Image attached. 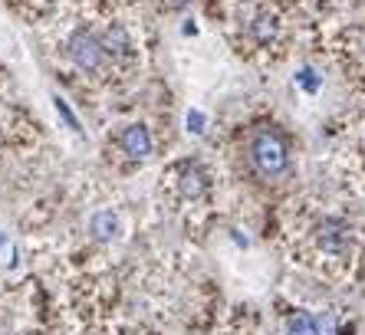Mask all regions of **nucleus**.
Listing matches in <instances>:
<instances>
[{"label":"nucleus","mask_w":365,"mask_h":335,"mask_svg":"<svg viewBox=\"0 0 365 335\" xmlns=\"http://www.w3.org/2000/svg\"><path fill=\"white\" fill-rule=\"evenodd\" d=\"M89 230H93L96 240L106 243L119 234V217H115L112 210H99V214H93V220H89Z\"/></svg>","instance_id":"39448f33"},{"label":"nucleus","mask_w":365,"mask_h":335,"mask_svg":"<svg viewBox=\"0 0 365 335\" xmlns=\"http://www.w3.org/2000/svg\"><path fill=\"white\" fill-rule=\"evenodd\" d=\"M297 83L303 86L306 93H316V89H319V76H316L313 69H299V73H297Z\"/></svg>","instance_id":"9d476101"},{"label":"nucleus","mask_w":365,"mask_h":335,"mask_svg":"<svg viewBox=\"0 0 365 335\" xmlns=\"http://www.w3.org/2000/svg\"><path fill=\"white\" fill-rule=\"evenodd\" d=\"M162 4H165L168 10H181L185 4H191V0H162Z\"/></svg>","instance_id":"ddd939ff"},{"label":"nucleus","mask_w":365,"mask_h":335,"mask_svg":"<svg viewBox=\"0 0 365 335\" xmlns=\"http://www.w3.org/2000/svg\"><path fill=\"white\" fill-rule=\"evenodd\" d=\"M316 243L319 250L329 253V257H342L352 247V227L342 217H323L316 224Z\"/></svg>","instance_id":"7ed1b4c3"},{"label":"nucleus","mask_w":365,"mask_h":335,"mask_svg":"<svg viewBox=\"0 0 365 335\" xmlns=\"http://www.w3.org/2000/svg\"><path fill=\"white\" fill-rule=\"evenodd\" d=\"M287 335H319L316 332V316L297 309L287 316Z\"/></svg>","instance_id":"423d86ee"},{"label":"nucleus","mask_w":365,"mask_h":335,"mask_svg":"<svg viewBox=\"0 0 365 335\" xmlns=\"http://www.w3.org/2000/svg\"><path fill=\"white\" fill-rule=\"evenodd\" d=\"M254 30H257V40H260V43H267V40H270V36H273V20H270V17H260V20H257V26H254Z\"/></svg>","instance_id":"9b49d317"},{"label":"nucleus","mask_w":365,"mask_h":335,"mask_svg":"<svg viewBox=\"0 0 365 335\" xmlns=\"http://www.w3.org/2000/svg\"><path fill=\"white\" fill-rule=\"evenodd\" d=\"M187 132H195V135H201V132H204V115H201L197 109L187 112Z\"/></svg>","instance_id":"f8f14e48"},{"label":"nucleus","mask_w":365,"mask_h":335,"mask_svg":"<svg viewBox=\"0 0 365 335\" xmlns=\"http://www.w3.org/2000/svg\"><path fill=\"white\" fill-rule=\"evenodd\" d=\"M102 46H106V53H112V56H122V53H128V36L122 26H109L106 34H102Z\"/></svg>","instance_id":"6e6552de"},{"label":"nucleus","mask_w":365,"mask_h":335,"mask_svg":"<svg viewBox=\"0 0 365 335\" xmlns=\"http://www.w3.org/2000/svg\"><path fill=\"white\" fill-rule=\"evenodd\" d=\"M204 175L197 171V168H185V175H181V194H185L187 201H197L204 194Z\"/></svg>","instance_id":"0eeeda50"},{"label":"nucleus","mask_w":365,"mask_h":335,"mask_svg":"<svg viewBox=\"0 0 365 335\" xmlns=\"http://www.w3.org/2000/svg\"><path fill=\"white\" fill-rule=\"evenodd\" d=\"M66 56L73 59V66L83 69V73H96L102 69V59H106V46H102V36L93 30H73V36L66 40Z\"/></svg>","instance_id":"f03ea898"},{"label":"nucleus","mask_w":365,"mask_h":335,"mask_svg":"<svg viewBox=\"0 0 365 335\" xmlns=\"http://www.w3.org/2000/svg\"><path fill=\"white\" fill-rule=\"evenodd\" d=\"M53 105H56V112L63 115V122H66L73 132H79V118H76V112L66 105V99H63V96H53Z\"/></svg>","instance_id":"1a4fd4ad"},{"label":"nucleus","mask_w":365,"mask_h":335,"mask_svg":"<svg viewBox=\"0 0 365 335\" xmlns=\"http://www.w3.org/2000/svg\"><path fill=\"white\" fill-rule=\"evenodd\" d=\"M119 145L128 158H148L152 155V135H148V128L142 122H132V125L122 128Z\"/></svg>","instance_id":"20e7f679"},{"label":"nucleus","mask_w":365,"mask_h":335,"mask_svg":"<svg viewBox=\"0 0 365 335\" xmlns=\"http://www.w3.org/2000/svg\"><path fill=\"white\" fill-rule=\"evenodd\" d=\"M250 158H254L257 171L264 177H280L289 165L287 145H283L273 132H267V128H260V132L250 138Z\"/></svg>","instance_id":"f257e3e1"}]
</instances>
